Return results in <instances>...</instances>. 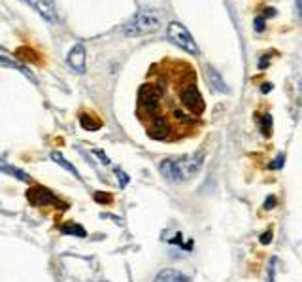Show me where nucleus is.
<instances>
[{
	"label": "nucleus",
	"instance_id": "obj_1",
	"mask_svg": "<svg viewBox=\"0 0 302 282\" xmlns=\"http://www.w3.org/2000/svg\"><path fill=\"white\" fill-rule=\"evenodd\" d=\"M149 78L159 85V104L167 100L168 104H162L160 108L157 106V116L146 123L148 135L155 140H178L183 137L185 131L195 129L198 123V118L187 112L181 102L183 88L197 80L195 69L185 61L165 59L151 69Z\"/></svg>",
	"mask_w": 302,
	"mask_h": 282
},
{
	"label": "nucleus",
	"instance_id": "obj_2",
	"mask_svg": "<svg viewBox=\"0 0 302 282\" xmlns=\"http://www.w3.org/2000/svg\"><path fill=\"white\" fill-rule=\"evenodd\" d=\"M204 165V151H195L181 157H168L159 163L160 175L170 182H185L191 180Z\"/></svg>",
	"mask_w": 302,
	"mask_h": 282
},
{
	"label": "nucleus",
	"instance_id": "obj_3",
	"mask_svg": "<svg viewBox=\"0 0 302 282\" xmlns=\"http://www.w3.org/2000/svg\"><path fill=\"white\" fill-rule=\"evenodd\" d=\"M162 27V13L157 10H138L132 17L123 25V36L127 38H138L146 36L151 32H157Z\"/></svg>",
	"mask_w": 302,
	"mask_h": 282
},
{
	"label": "nucleus",
	"instance_id": "obj_4",
	"mask_svg": "<svg viewBox=\"0 0 302 282\" xmlns=\"http://www.w3.org/2000/svg\"><path fill=\"white\" fill-rule=\"evenodd\" d=\"M167 36L174 46H178L179 50L185 51V53H189V55H198V53H200V50H198V46H197V40L193 38L191 32L187 31V27L178 23V21L168 23Z\"/></svg>",
	"mask_w": 302,
	"mask_h": 282
},
{
	"label": "nucleus",
	"instance_id": "obj_5",
	"mask_svg": "<svg viewBox=\"0 0 302 282\" xmlns=\"http://www.w3.org/2000/svg\"><path fill=\"white\" fill-rule=\"evenodd\" d=\"M27 201L31 203L32 207H38V208L53 207V208H57V210H66L68 208V203L61 201L50 188H43L40 184H34V186L29 188V191H27Z\"/></svg>",
	"mask_w": 302,
	"mask_h": 282
},
{
	"label": "nucleus",
	"instance_id": "obj_6",
	"mask_svg": "<svg viewBox=\"0 0 302 282\" xmlns=\"http://www.w3.org/2000/svg\"><path fill=\"white\" fill-rule=\"evenodd\" d=\"M0 67L17 70V72H21V74L25 76L27 80H31L32 83H38V80L34 78V74H32V70L27 69L25 64L21 63L17 57L13 55V53H10V51H8L6 48H2V46H0Z\"/></svg>",
	"mask_w": 302,
	"mask_h": 282
},
{
	"label": "nucleus",
	"instance_id": "obj_7",
	"mask_svg": "<svg viewBox=\"0 0 302 282\" xmlns=\"http://www.w3.org/2000/svg\"><path fill=\"white\" fill-rule=\"evenodd\" d=\"M31 8H34L45 21L50 23H57V10L53 0H25Z\"/></svg>",
	"mask_w": 302,
	"mask_h": 282
},
{
	"label": "nucleus",
	"instance_id": "obj_8",
	"mask_svg": "<svg viewBox=\"0 0 302 282\" xmlns=\"http://www.w3.org/2000/svg\"><path fill=\"white\" fill-rule=\"evenodd\" d=\"M85 61H87V51L83 48V44H76L70 53H68V64L76 70V72H80L83 74L85 72Z\"/></svg>",
	"mask_w": 302,
	"mask_h": 282
},
{
	"label": "nucleus",
	"instance_id": "obj_9",
	"mask_svg": "<svg viewBox=\"0 0 302 282\" xmlns=\"http://www.w3.org/2000/svg\"><path fill=\"white\" fill-rule=\"evenodd\" d=\"M206 80H208V83H210V88H214L216 91H219V93H228L227 83H225L221 74H219L214 67H206Z\"/></svg>",
	"mask_w": 302,
	"mask_h": 282
},
{
	"label": "nucleus",
	"instance_id": "obj_10",
	"mask_svg": "<svg viewBox=\"0 0 302 282\" xmlns=\"http://www.w3.org/2000/svg\"><path fill=\"white\" fill-rule=\"evenodd\" d=\"M155 282H191V278L176 269H162L155 276Z\"/></svg>",
	"mask_w": 302,
	"mask_h": 282
},
{
	"label": "nucleus",
	"instance_id": "obj_11",
	"mask_svg": "<svg viewBox=\"0 0 302 282\" xmlns=\"http://www.w3.org/2000/svg\"><path fill=\"white\" fill-rule=\"evenodd\" d=\"M0 172H4V175H8V176H13V178H17V180H21V182H27V184L31 182V176L27 175L25 170L6 163L4 159H0Z\"/></svg>",
	"mask_w": 302,
	"mask_h": 282
},
{
	"label": "nucleus",
	"instance_id": "obj_12",
	"mask_svg": "<svg viewBox=\"0 0 302 282\" xmlns=\"http://www.w3.org/2000/svg\"><path fill=\"white\" fill-rule=\"evenodd\" d=\"M80 125L83 127L85 131H99L100 127H102V121H100L95 114L81 112L80 114Z\"/></svg>",
	"mask_w": 302,
	"mask_h": 282
},
{
	"label": "nucleus",
	"instance_id": "obj_13",
	"mask_svg": "<svg viewBox=\"0 0 302 282\" xmlns=\"http://www.w3.org/2000/svg\"><path fill=\"white\" fill-rule=\"evenodd\" d=\"M59 231H61L62 235H74V237H80V238L87 237L85 227L80 226V224H76V222H66V224H62V226L59 227Z\"/></svg>",
	"mask_w": 302,
	"mask_h": 282
},
{
	"label": "nucleus",
	"instance_id": "obj_14",
	"mask_svg": "<svg viewBox=\"0 0 302 282\" xmlns=\"http://www.w3.org/2000/svg\"><path fill=\"white\" fill-rule=\"evenodd\" d=\"M51 159H53V161H55L57 165H61V167H62L64 170H68V172H72V175H74L76 178H81V176H80V170L76 169L74 165L70 163V161H68L66 157L62 156V154H59V151H51Z\"/></svg>",
	"mask_w": 302,
	"mask_h": 282
},
{
	"label": "nucleus",
	"instance_id": "obj_15",
	"mask_svg": "<svg viewBox=\"0 0 302 282\" xmlns=\"http://www.w3.org/2000/svg\"><path fill=\"white\" fill-rule=\"evenodd\" d=\"M259 123H261V131H263V135H265V137H270V131H272V116L270 114L261 116Z\"/></svg>",
	"mask_w": 302,
	"mask_h": 282
},
{
	"label": "nucleus",
	"instance_id": "obj_16",
	"mask_svg": "<svg viewBox=\"0 0 302 282\" xmlns=\"http://www.w3.org/2000/svg\"><path fill=\"white\" fill-rule=\"evenodd\" d=\"M115 175L119 176V186H121V188H125V186L129 184V176H127V172H123V170L119 169V167H115Z\"/></svg>",
	"mask_w": 302,
	"mask_h": 282
},
{
	"label": "nucleus",
	"instance_id": "obj_17",
	"mask_svg": "<svg viewBox=\"0 0 302 282\" xmlns=\"http://www.w3.org/2000/svg\"><path fill=\"white\" fill-rule=\"evenodd\" d=\"M276 197H274V195H268V197H266V201H265V205H263V207H265V210H272V208L276 207Z\"/></svg>",
	"mask_w": 302,
	"mask_h": 282
},
{
	"label": "nucleus",
	"instance_id": "obj_18",
	"mask_svg": "<svg viewBox=\"0 0 302 282\" xmlns=\"http://www.w3.org/2000/svg\"><path fill=\"white\" fill-rule=\"evenodd\" d=\"M95 201H97V203H111V195H104V193H100V191H97V193H95Z\"/></svg>",
	"mask_w": 302,
	"mask_h": 282
},
{
	"label": "nucleus",
	"instance_id": "obj_19",
	"mask_svg": "<svg viewBox=\"0 0 302 282\" xmlns=\"http://www.w3.org/2000/svg\"><path fill=\"white\" fill-rule=\"evenodd\" d=\"M284 159H285V156L280 154V156L274 159V163H270V169H282V167H284Z\"/></svg>",
	"mask_w": 302,
	"mask_h": 282
},
{
	"label": "nucleus",
	"instance_id": "obj_20",
	"mask_svg": "<svg viewBox=\"0 0 302 282\" xmlns=\"http://www.w3.org/2000/svg\"><path fill=\"white\" fill-rule=\"evenodd\" d=\"M265 23H266V19L263 17V15L255 19V31H257V32H263V31H265V27H266Z\"/></svg>",
	"mask_w": 302,
	"mask_h": 282
},
{
	"label": "nucleus",
	"instance_id": "obj_21",
	"mask_svg": "<svg viewBox=\"0 0 302 282\" xmlns=\"http://www.w3.org/2000/svg\"><path fill=\"white\" fill-rule=\"evenodd\" d=\"M259 241H261V245H265V246L270 245V243H272V231H265L263 235H261Z\"/></svg>",
	"mask_w": 302,
	"mask_h": 282
},
{
	"label": "nucleus",
	"instance_id": "obj_22",
	"mask_svg": "<svg viewBox=\"0 0 302 282\" xmlns=\"http://www.w3.org/2000/svg\"><path fill=\"white\" fill-rule=\"evenodd\" d=\"M272 53H265V57L261 59V63H259V69H266L268 67V57H270Z\"/></svg>",
	"mask_w": 302,
	"mask_h": 282
},
{
	"label": "nucleus",
	"instance_id": "obj_23",
	"mask_svg": "<svg viewBox=\"0 0 302 282\" xmlns=\"http://www.w3.org/2000/svg\"><path fill=\"white\" fill-rule=\"evenodd\" d=\"M270 89H272V83H263V88H261V91H263V93H268Z\"/></svg>",
	"mask_w": 302,
	"mask_h": 282
},
{
	"label": "nucleus",
	"instance_id": "obj_24",
	"mask_svg": "<svg viewBox=\"0 0 302 282\" xmlns=\"http://www.w3.org/2000/svg\"><path fill=\"white\" fill-rule=\"evenodd\" d=\"M296 2V8H298V10H300V0H295Z\"/></svg>",
	"mask_w": 302,
	"mask_h": 282
}]
</instances>
